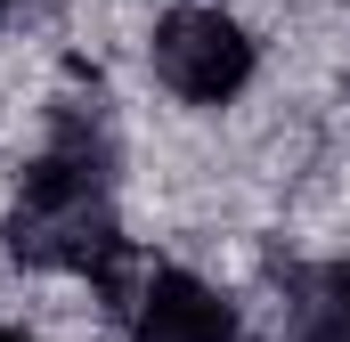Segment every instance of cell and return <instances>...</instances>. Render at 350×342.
I'll return each mask as SVG.
<instances>
[{
    "instance_id": "1",
    "label": "cell",
    "mask_w": 350,
    "mask_h": 342,
    "mask_svg": "<svg viewBox=\"0 0 350 342\" xmlns=\"http://www.w3.org/2000/svg\"><path fill=\"white\" fill-rule=\"evenodd\" d=\"M8 253L25 269H57V277H90L106 285L122 261V212H114V131L98 98H66L49 147L25 163L8 220H0Z\"/></svg>"
},
{
    "instance_id": "2",
    "label": "cell",
    "mask_w": 350,
    "mask_h": 342,
    "mask_svg": "<svg viewBox=\"0 0 350 342\" xmlns=\"http://www.w3.org/2000/svg\"><path fill=\"white\" fill-rule=\"evenodd\" d=\"M147 66H155V82L172 90L179 106H228V98H245L261 49H253V33H245L228 8L187 0V8H163V16H155Z\"/></svg>"
},
{
    "instance_id": "3",
    "label": "cell",
    "mask_w": 350,
    "mask_h": 342,
    "mask_svg": "<svg viewBox=\"0 0 350 342\" xmlns=\"http://www.w3.org/2000/svg\"><path fill=\"white\" fill-rule=\"evenodd\" d=\"M131 342H237V310L196 269H147L131 293Z\"/></svg>"
},
{
    "instance_id": "4",
    "label": "cell",
    "mask_w": 350,
    "mask_h": 342,
    "mask_svg": "<svg viewBox=\"0 0 350 342\" xmlns=\"http://www.w3.org/2000/svg\"><path fill=\"white\" fill-rule=\"evenodd\" d=\"M285 326H293V342H350V261H318L293 277Z\"/></svg>"
},
{
    "instance_id": "5",
    "label": "cell",
    "mask_w": 350,
    "mask_h": 342,
    "mask_svg": "<svg viewBox=\"0 0 350 342\" xmlns=\"http://www.w3.org/2000/svg\"><path fill=\"white\" fill-rule=\"evenodd\" d=\"M0 342H33V334H25V326H0Z\"/></svg>"
},
{
    "instance_id": "6",
    "label": "cell",
    "mask_w": 350,
    "mask_h": 342,
    "mask_svg": "<svg viewBox=\"0 0 350 342\" xmlns=\"http://www.w3.org/2000/svg\"><path fill=\"white\" fill-rule=\"evenodd\" d=\"M8 8H16V0H0V25H8Z\"/></svg>"
}]
</instances>
